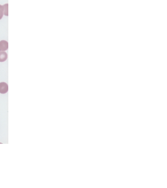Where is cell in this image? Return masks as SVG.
Masks as SVG:
<instances>
[{"label": "cell", "instance_id": "6da1fadb", "mask_svg": "<svg viewBox=\"0 0 167 188\" xmlns=\"http://www.w3.org/2000/svg\"><path fill=\"white\" fill-rule=\"evenodd\" d=\"M8 91V86L6 82H0V93L5 94Z\"/></svg>", "mask_w": 167, "mask_h": 188}, {"label": "cell", "instance_id": "7a4b0ae2", "mask_svg": "<svg viewBox=\"0 0 167 188\" xmlns=\"http://www.w3.org/2000/svg\"><path fill=\"white\" fill-rule=\"evenodd\" d=\"M8 48V42L7 41H0V51H5Z\"/></svg>", "mask_w": 167, "mask_h": 188}, {"label": "cell", "instance_id": "3957f363", "mask_svg": "<svg viewBox=\"0 0 167 188\" xmlns=\"http://www.w3.org/2000/svg\"><path fill=\"white\" fill-rule=\"evenodd\" d=\"M7 59V55L5 51L0 52V62H4Z\"/></svg>", "mask_w": 167, "mask_h": 188}, {"label": "cell", "instance_id": "277c9868", "mask_svg": "<svg viewBox=\"0 0 167 188\" xmlns=\"http://www.w3.org/2000/svg\"><path fill=\"white\" fill-rule=\"evenodd\" d=\"M4 6L0 5V20L4 16Z\"/></svg>", "mask_w": 167, "mask_h": 188}, {"label": "cell", "instance_id": "5b68a950", "mask_svg": "<svg viewBox=\"0 0 167 188\" xmlns=\"http://www.w3.org/2000/svg\"><path fill=\"white\" fill-rule=\"evenodd\" d=\"M7 7H8V4H5L4 6V14L5 16H7L8 15V12H7Z\"/></svg>", "mask_w": 167, "mask_h": 188}]
</instances>
